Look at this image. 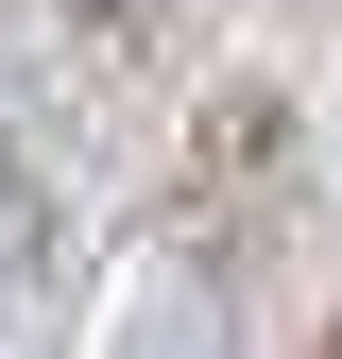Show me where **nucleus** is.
Segmentation results:
<instances>
[{"mask_svg":"<svg viewBox=\"0 0 342 359\" xmlns=\"http://www.w3.org/2000/svg\"><path fill=\"white\" fill-rule=\"evenodd\" d=\"M171 222H189V240H223V257L291 222V86H256V69H223V86H205L189 171H171Z\"/></svg>","mask_w":342,"mask_h":359,"instance_id":"obj_1","label":"nucleus"},{"mask_svg":"<svg viewBox=\"0 0 342 359\" xmlns=\"http://www.w3.org/2000/svg\"><path fill=\"white\" fill-rule=\"evenodd\" d=\"M34 274H52V189L0 154V291H34Z\"/></svg>","mask_w":342,"mask_h":359,"instance_id":"obj_2","label":"nucleus"},{"mask_svg":"<svg viewBox=\"0 0 342 359\" xmlns=\"http://www.w3.org/2000/svg\"><path fill=\"white\" fill-rule=\"evenodd\" d=\"M308 359H342V325H325V342H308Z\"/></svg>","mask_w":342,"mask_h":359,"instance_id":"obj_3","label":"nucleus"}]
</instances>
